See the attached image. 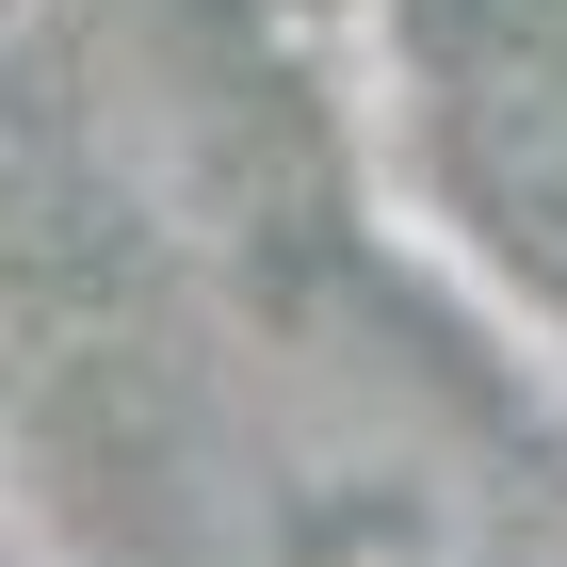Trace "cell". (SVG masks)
Masks as SVG:
<instances>
[{
  "label": "cell",
  "instance_id": "2",
  "mask_svg": "<svg viewBox=\"0 0 567 567\" xmlns=\"http://www.w3.org/2000/svg\"><path fill=\"white\" fill-rule=\"evenodd\" d=\"M437 163H454V212L567 308V33L535 0H486L437 33Z\"/></svg>",
  "mask_w": 567,
  "mask_h": 567
},
{
  "label": "cell",
  "instance_id": "1",
  "mask_svg": "<svg viewBox=\"0 0 567 567\" xmlns=\"http://www.w3.org/2000/svg\"><path fill=\"white\" fill-rule=\"evenodd\" d=\"M178 535L195 567H503V471L405 357L260 324L178 390Z\"/></svg>",
  "mask_w": 567,
  "mask_h": 567
},
{
  "label": "cell",
  "instance_id": "3",
  "mask_svg": "<svg viewBox=\"0 0 567 567\" xmlns=\"http://www.w3.org/2000/svg\"><path fill=\"white\" fill-rule=\"evenodd\" d=\"M97 260V195H82V146H65V114L49 97L0 82V373L65 324V292H82Z\"/></svg>",
  "mask_w": 567,
  "mask_h": 567
}]
</instances>
